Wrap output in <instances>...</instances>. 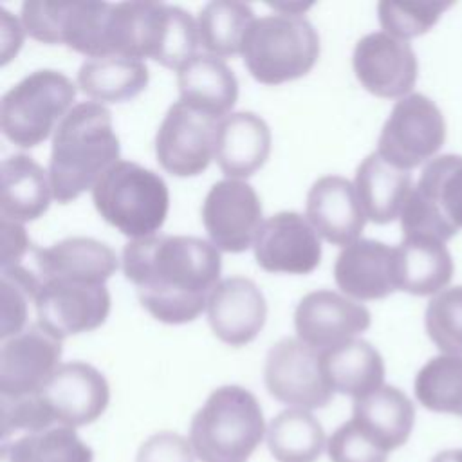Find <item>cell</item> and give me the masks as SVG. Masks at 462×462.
Returning a JSON list of instances; mask_svg holds the SVG:
<instances>
[{
  "instance_id": "obj_1",
  "label": "cell",
  "mask_w": 462,
  "mask_h": 462,
  "mask_svg": "<svg viewBox=\"0 0 462 462\" xmlns=\"http://www.w3.org/2000/svg\"><path fill=\"white\" fill-rule=\"evenodd\" d=\"M220 251L197 236H148L123 249V273L141 305L159 321H193L220 282Z\"/></svg>"
},
{
  "instance_id": "obj_19",
  "label": "cell",
  "mask_w": 462,
  "mask_h": 462,
  "mask_svg": "<svg viewBox=\"0 0 462 462\" xmlns=\"http://www.w3.org/2000/svg\"><path fill=\"white\" fill-rule=\"evenodd\" d=\"M34 262L42 282H78L105 285L117 271L116 253L103 242L88 236H70L51 247H36Z\"/></svg>"
},
{
  "instance_id": "obj_16",
  "label": "cell",
  "mask_w": 462,
  "mask_h": 462,
  "mask_svg": "<svg viewBox=\"0 0 462 462\" xmlns=\"http://www.w3.org/2000/svg\"><path fill=\"white\" fill-rule=\"evenodd\" d=\"M213 334L233 346L251 343L265 325L267 303L258 285L244 276L220 280L208 300Z\"/></svg>"
},
{
  "instance_id": "obj_9",
  "label": "cell",
  "mask_w": 462,
  "mask_h": 462,
  "mask_svg": "<svg viewBox=\"0 0 462 462\" xmlns=\"http://www.w3.org/2000/svg\"><path fill=\"white\" fill-rule=\"evenodd\" d=\"M446 141V121L428 96L411 92L395 101L377 139V153L401 170L437 157Z\"/></svg>"
},
{
  "instance_id": "obj_22",
  "label": "cell",
  "mask_w": 462,
  "mask_h": 462,
  "mask_svg": "<svg viewBox=\"0 0 462 462\" xmlns=\"http://www.w3.org/2000/svg\"><path fill=\"white\" fill-rule=\"evenodd\" d=\"M354 186L366 220L374 224H388L401 218L413 189L410 171L393 166L377 152L368 153L359 162Z\"/></svg>"
},
{
  "instance_id": "obj_27",
  "label": "cell",
  "mask_w": 462,
  "mask_h": 462,
  "mask_svg": "<svg viewBox=\"0 0 462 462\" xmlns=\"http://www.w3.org/2000/svg\"><path fill=\"white\" fill-rule=\"evenodd\" d=\"M61 354V339L49 334L38 323L29 325L18 336L5 339L2 366L7 377L23 381L47 372Z\"/></svg>"
},
{
  "instance_id": "obj_21",
  "label": "cell",
  "mask_w": 462,
  "mask_h": 462,
  "mask_svg": "<svg viewBox=\"0 0 462 462\" xmlns=\"http://www.w3.org/2000/svg\"><path fill=\"white\" fill-rule=\"evenodd\" d=\"M180 101L217 119L229 116L238 97L235 72L222 58L195 54L177 70Z\"/></svg>"
},
{
  "instance_id": "obj_6",
  "label": "cell",
  "mask_w": 462,
  "mask_h": 462,
  "mask_svg": "<svg viewBox=\"0 0 462 462\" xmlns=\"http://www.w3.org/2000/svg\"><path fill=\"white\" fill-rule=\"evenodd\" d=\"M76 85L52 69H40L11 87L0 101L2 134L20 148L43 143L72 110Z\"/></svg>"
},
{
  "instance_id": "obj_15",
  "label": "cell",
  "mask_w": 462,
  "mask_h": 462,
  "mask_svg": "<svg viewBox=\"0 0 462 462\" xmlns=\"http://www.w3.org/2000/svg\"><path fill=\"white\" fill-rule=\"evenodd\" d=\"M372 323L370 310L328 289L305 294L294 310L298 339L312 348L330 350L356 339Z\"/></svg>"
},
{
  "instance_id": "obj_25",
  "label": "cell",
  "mask_w": 462,
  "mask_h": 462,
  "mask_svg": "<svg viewBox=\"0 0 462 462\" xmlns=\"http://www.w3.org/2000/svg\"><path fill=\"white\" fill-rule=\"evenodd\" d=\"M150 74L144 61L121 56L87 60L78 70V87L96 103H121L141 94Z\"/></svg>"
},
{
  "instance_id": "obj_11",
  "label": "cell",
  "mask_w": 462,
  "mask_h": 462,
  "mask_svg": "<svg viewBox=\"0 0 462 462\" xmlns=\"http://www.w3.org/2000/svg\"><path fill=\"white\" fill-rule=\"evenodd\" d=\"M202 224L218 251L242 253L254 244L263 224L260 197L245 180H218L202 202Z\"/></svg>"
},
{
  "instance_id": "obj_24",
  "label": "cell",
  "mask_w": 462,
  "mask_h": 462,
  "mask_svg": "<svg viewBox=\"0 0 462 462\" xmlns=\"http://www.w3.org/2000/svg\"><path fill=\"white\" fill-rule=\"evenodd\" d=\"M453 269V258L440 240L402 236L395 247L397 291L413 296H435L448 289Z\"/></svg>"
},
{
  "instance_id": "obj_14",
  "label": "cell",
  "mask_w": 462,
  "mask_h": 462,
  "mask_svg": "<svg viewBox=\"0 0 462 462\" xmlns=\"http://www.w3.org/2000/svg\"><path fill=\"white\" fill-rule=\"evenodd\" d=\"M256 263L267 273L309 274L321 262V242L307 217L280 211L263 220L254 238Z\"/></svg>"
},
{
  "instance_id": "obj_13",
  "label": "cell",
  "mask_w": 462,
  "mask_h": 462,
  "mask_svg": "<svg viewBox=\"0 0 462 462\" xmlns=\"http://www.w3.org/2000/svg\"><path fill=\"white\" fill-rule=\"evenodd\" d=\"M352 67L361 87L384 99L410 96L419 72L411 45L384 31L370 32L356 43Z\"/></svg>"
},
{
  "instance_id": "obj_20",
  "label": "cell",
  "mask_w": 462,
  "mask_h": 462,
  "mask_svg": "<svg viewBox=\"0 0 462 462\" xmlns=\"http://www.w3.org/2000/svg\"><path fill=\"white\" fill-rule=\"evenodd\" d=\"M271 153V130L254 112H235L220 119L215 159L227 179L254 175Z\"/></svg>"
},
{
  "instance_id": "obj_32",
  "label": "cell",
  "mask_w": 462,
  "mask_h": 462,
  "mask_svg": "<svg viewBox=\"0 0 462 462\" xmlns=\"http://www.w3.org/2000/svg\"><path fill=\"white\" fill-rule=\"evenodd\" d=\"M424 327L442 354L462 356V285L448 287L430 300Z\"/></svg>"
},
{
  "instance_id": "obj_4",
  "label": "cell",
  "mask_w": 462,
  "mask_h": 462,
  "mask_svg": "<svg viewBox=\"0 0 462 462\" xmlns=\"http://www.w3.org/2000/svg\"><path fill=\"white\" fill-rule=\"evenodd\" d=\"M97 213L130 240L153 236L170 208L168 186L155 171L132 161H117L92 188Z\"/></svg>"
},
{
  "instance_id": "obj_34",
  "label": "cell",
  "mask_w": 462,
  "mask_h": 462,
  "mask_svg": "<svg viewBox=\"0 0 462 462\" xmlns=\"http://www.w3.org/2000/svg\"><path fill=\"white\" fill-rule=\"evenodd\" d=\"M25 29L22 20L0 7V65H7L23 43Z\"/></svg>"
},
{
  "instance_id": "obj_2",
  "label": "cell",
  "mask_w": 462,
  "mask_h": 462,
  "mask_svg": "<svg viewBox=\"0 0 462 462\" xmlns=\"http://www.w3.org/2000/svg\"><path fill=\"white\" fill-rule=\"evenodd\" d=\"M117 161L119 139L110 110L96 101L74 105L52 135L49 180L54 200H76Z\"/></svg>"
},
{
  "instance_id": "obj_5",
  "label": "cell",
  "mask_w": 462,
  "mask_h": 462,
  "mask_svg": "<svg viewBox=\"0 0 462 462\" xmlns=\"http://www.w3.org/2000/svg\"><path fill=\"white\" fill-rule=\"evenodd\" d=\"M240 54L258 83L280 85L310 72L319 56V36L303 16L273 13L251 23Z\"/></svg>"
},
{
  "instance_id": "obj_17",
  "label": "cell",
  "mask_w": 462,
  "mask_h": 462,
  "mask_svg": "<svg viewBox=\"0 0 462 462\" xmlns=\"http://www.w3.org/2000/svg\"><path fill=\"white\" fill-rule=\"evenodd\" d=\"M305 217L321 238L341 247L359 240L366 224L354 182L341 175L319 177L310 186Z\"/></svg>"
},
{
  "instance_id": "obj_10",
  "label": "cell",
  "mask_w": 462,
  "mask_h": 462,
  "mask_svg": "<svg viewBox=\"0 0 462 462\" xmlns=\"http://www.w3.org/2000/svg\"><path fill=\"white\" fill-rule=\"evenodd\" d=\"M220 119L180 99L173 103L155 134V157L175 177H195L215 159Z\"/></svg>"
},
{
  "instance_id": "obj_18",
  "label": "cell",
  "mask_w": 462,
  "mask_h": 462,
  "mask_svg": "<svg viewBox=\"0 0 462 462\" xmlns=\"http://www.w3.org/2000/svg\"><path fill=\"white\" fill-rule=\"evenodd\" d=\"M336 285L354 301L383 300L397 291L395 247L359 238L341 249L334 263Z\"/></svg>"
},
{
  "instance_id": "obj_8",
  "label": "cell",
  "mask_w": 462,
  "mask_h": 462,
  "mask_svg": "<svg viewBox=\"0 0 462 462\" xmlns=\"http://www.w3.org/2000/svg\"><path fill=\"white\" fill-rule=\"evenodd\" d=\"M112 4L87 0H27L20 20L32 40L47 45H65L94 58L110 56L106 25Z\"/></svg>"
},
{
  "instance_id": "obj_36",
  "label": "cell",
  "mask_w": 462,
  "mask_h": 462,
  "mask_svg": "<svg viewBox=\"0 0 462 462\" xmlns=\"http://www.w3.org/2000/svg\"><path fill=\"white\" fill-rule=\"evenodd\" d=\"M435 462H462V449H449L444 451L435 458Z\"/></svg>"
},
{
  "instance_id": "obj_23",
  "label": "cell",
  "mask_w": 462,
  "mask_h": 462,
  "mask_svg": "<svg viewBox=\"0 0 462 462\" xmlns=\"http://www.w3.org/2000/svg\"><path fill=\"white\" fill-rule=\"evenodd\" d=\"M0 177V217L4 220L25 224L49 209L54 199L49 171L32 157L16 153L4 159Z\"/></svg>"
},
{
  "instance_id": "obj_35",
  "label": "cell",
  "mask_w": 462,
  "mask_h": 462,
  "mask_svg": "<svg viewBox=\"0 0 462 462\" xmlns=\"http://www.w3.org/2000/svg\"><path fill=\"white\" fill-rule=\"evenodd\" d=\"M274 13L289 14V16H301L305 11L312 7V4H269Z\"/></svg>"
},
{
  "instance_id": "obj_7",
  "label": "cell",
  "mask_w": 462,
  "mask_h": 462,
  "mask_svg": "<svg viewBox=\"0 0 462 462\" xmlns=\"http://www.w3.org/2000/svg\"><path fill=\"white\" fill-rule=\"evenodd\" d=\"M462 227V155H437L420 171L402 213V236L448 242Z\"/></svg>"
},
{
  "instance_id": "obj_29",
  "label": "cell",
  "mask_w": 462,
  "mask_h": 462,
  "mask_svg": "<svg viewBox=\"0 0 462 462\" xmlns=\"http://www.w3.org/2000/svg\"><path fill=\"white\" fill-rule=\"evenodd\" d=\"M42 280L22 265L2 269L0 278V303L2 325L0 337L5 341L25 330L29 305L36 301Z\"/></svg>"
},
{
  "instance_id": "obj_30",
  "label": "cell",
  "mask_w": 462,
  "mask_h": 462,
  "mask_svg": "<svg viewBox=\"0 0 462 462\" xmlns=\"http://www.w3.org/2000/svg\"><path fill=\"white\" fill-rule=\"evenodd\" d=\"M327 370L343 386L366 388L383 377V359L379 352L363 339H352L336 348L325 350Z\"/></svg>"
},
{
  "instance_id": "obj_33",
  "label": "cell",
  "mask_w": 462,
  "mask_h": 462,
  "mask_svg": "<svg viewBox=\"0 0 462 462\" xmlns=\"http://www.w3.org/2000/svg\"><path fill=\"white\" fill-rule=\"evenodd\" d=\"M2 231V269L20 265L18 262L31 247V240L25 233L23 224L0 218Z\"/></svg>"
},
{
  "instance_id": "obj_3",
  "label": "cell",
  "mask_w": 462,
  "mask_h": 462,
  "mask_svg": "<svg viewBox=\"0 0 462 462\" xmlns=\"http://www.w3.org/2000/svg\"><path fill=\"white\" fill-rule=\"evenodd\" d=\"M106 43L110 56L128 60L152 58L162 67L179 70L195 56L199 40L197 20L162 2L112 4Z\"/></svg>"
},
{
  "instance_id": "obj_28",
  "label": "cell",
  "mask_w": 462,
  "mask_h": 462,
  "mask_svg": "<svg viewBox=\"0 0 462 462\" xmlns=\"http://www.w3.org/2000/svg\"><path fill=\"white\" fill-rule=\"evenodd\" d=\"M415 392L426 408L462 415V356L431 357L417 374Z\"/></svg>"
},
{
  "instance_id": "obj_31",
  "label": "cell",
  "mask_w": 462,
  "mask_h": 462,
  "mask_svg": "<svg viewBox=\"0 0 462 462\" xmlns=\"http://www.w3.org/2000/svg\"><path fill=\"white\" fill-rule=\"evenodd\" d=\"M451 5L453 2L381 0L377 18L386 34L408 42L428 32Z\"/></svg>"
},
{
  "instance_id": "obj_12",
  "label": "cell",
  "mask_w": 462,
  "mask_h": 462,
  "mask_svg": "<svg viewBox=\"0 0 462 462\" xmlns=\"http://www.w3.org/2000/svg\"><path fill=\"white\" fill-rule=\"evenodd\" d=\"M36 323L58 339L101 327L110 312L105 285L49 280L42 282L34 301Z\"/></svg>"
},
{
  "instance_id": "obj_26",
  "label": "cell",
  "mask_w": 462,
  "mask_h": 462,
  "mask_svg": "<svg viewBox=\"0 0 462 462\" xmlns=\"http://www.w3.org/2000/svg\"><path fill=\"white\" fill-rule=\"evenodd\" d=\"M254 20L249 4L235 0L208 2L197 18L200 45L217 58L240 54L244 38Z\"/></svg>"
}]
</instances>
